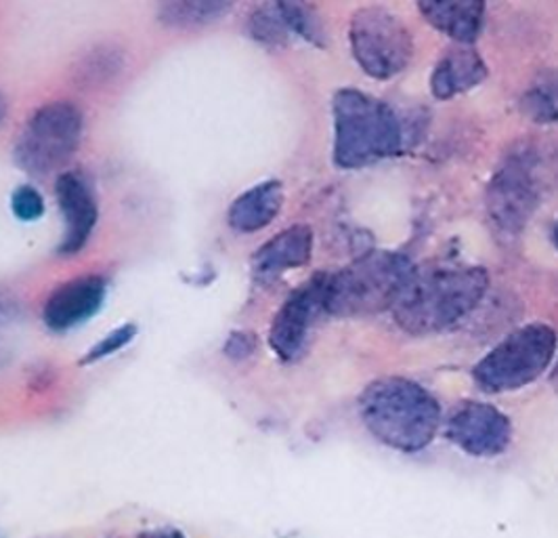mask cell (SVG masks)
Segmentation results:
<instances>
[{
  "label": "cell",
  "instance_id": "4",
  "mask_svg": "<svg viewBox=\"0 0 558 538\" xmlns=\"http://www.w3.org/2000/svg\"><path fill=\"white\" fill-rule=\"evenodd\" d=\"M414 272L410 256L372 251L351 265L328 274L324 312L335 318H360L389 312Z\"/></svg>",
  "mask_w": 558,
  "mask_h": 538
},
{
  "label": "cell",
  "instance_id": "10",
  "mask_svg": "<svg viewBox=\"0 0 558 538\" xmlns=\"http://www.w3.org/2000/svg\"><path fill=\"white\" fill-rule=\"evenodd\" d=\"M447 440L475 458H496L512 442V423L500 408L487 402H460L447 417Z\"/></svg>",
  "mask_w": 558,
  "mask_h": 538
},
{
  "label": "cell",
  "instance_id": "17",
  "mask_svg": "<svg viewBox=\"0 0 558 538\" xmlns=\"http://www.w3.org/2000/svg\"><path fill=\"white\" fill-rule=\"evenodd\" d=\"M233 9L223 0H172L158 7V22L167 28L192 29L219 22Z\"/></svg>",
  "mask_w": 558,
  "mask_h": 538
},
{
  "label": "cell",
  "instance_id": "15",
  "mask_svg": "<svg viewBox=\"0 0 558 538\" xmlns=\"http://www.w3.org/2000/svg\"><path fill=\"white\" fill-rule=\"evenodd\" d=\"M422 17L456 45L473 47L485 24V2L478 0H422Z\"/></svg>",
  "mask_w": 558,
  "mask_h": 538
},
{
  "label": "cell",
  "instance_id": "8",
  "mask_svg": "<svg viewBox=\"0 0 558 538\" xmlns=\"http://www.w3.org/2000/svg\"><path fill=\"white\" fill-rule=\"evenodd\" d=\"M351 53L374 81H389L401 74L414 57V36L405 22L380 4L362 7L349 26Z\"/></svg>",
  "mask_w": 558,
  "mask_h": 538
},
{
  "label": "cell",
  "instance_id": "7",
  "mask_svg": "<svg viewBox=\"0 0 558 538\" xmlns=\"http://www.w3.org/2000/svg\"><path fill=\"white\" fill-rule=\"evenodd\" d=\"M84 116L72 101H49L32 113L20 131L13 158L34 177L63 169L83 142Z\"/></svg>",
  "mask_w": 558,
  "mask_h": 538
},
{
  "label": "cell",
  "instance_id": "3",
  "mask_svg": "<svg viewBox=\"0 0 558 538\" xmlns=\"http://www.w3.org/2000/svg\"><path fill=\"white\" fill-rule=\"evenodd\" d=\"M332 116L338 169H363L401 154L403 127L387 101L357 88H340L332 97Z\"/></svg>",
  "mask_w": 558,
  "mask_h": 538
},
{
  "label": "cell",
  "instance_id": "14",
  "mask_svg": "<svg viewBox=\"0 0 558 538\" xmlns=\"http://www.w3.org/2000/svg\"><path fill=\"white\" fill-rule=\"evenodd\" d=\"M487 79V63L475 47L453 45L437 61L430 74V93L447 101L471 88L483 85Z\"/></svg>",
  "mask_w": 558,
  "mask_h": 538
},
{
  "label": "cell",
  "instance_id": "16",
  "mask_svg": "<svg viewBox=\"0 0 558 538\" xmlns=\"http://www.w3.org/2000/svg\"><path fill=\"white\" fill-rule=\"evenodd\" d=\"M281 206L283 188L276 179H269L231 202L227 211V224L238 234H256L278 219Z\"/></svg>",
  "mask_w": 558,
  "mask_h": 538
},
{
  "label": "cell",
  "instance_id": "19",
  "mask_svg": "<svg viewBox=\"0 0 558 538\" xmlns=\"http://www.w3.org/2000/svg\"><path fill=\"white\" fill-rule=\"evenodd\" d=\"M122 53L116 47L104 45L81 59L74 76L83 86L106 85L118 76V72H122Z\"/></svg>",
  "mask_w": 558,
  "mask_h": 538
},
{
  "label": "cell",
  "instance_id": "11",
  "mask_svg": "<svg viewBox=\"0 0 558 538\" xmlns=\"http://www.w3.org/2000/svg\"><path fill=\"white\" fill-rule=\"evenodd\" d=\"M56 199L63 217V238L57 247V255H78L99 219L95 190L81 170H63L57 177Z\"/></svg>",
  "mask_w": 558,
  "mask_h": 538
},
{
  "label": "cell",
  "instance_id": "12",
  "mask_svg": "<svg viewBox=\"0 0 558 538\" xmlns=\"http://www.w3.org/2000/svg\"><path fill=\"white\" fill-rule=\"evenodd\" d=\"M108 297V280L101 276H81L56 288L43 310L49 331L68 333L101 312Z\"/></svg>",
  "mask_w": 558,
  "mask_h": 538
},
{
  "label": "cell",
  "instance_id": "18",
  "mask_svg": "<svg viewBox=\"0 0 558 538\" xmlns=\"http://www.w3.org/2000/svg\"><path fill=\"white\" fill-rule=\"evenodd\" d=\"M246 29L258 45L269 49H283L292 36L281 15L279 2H263L254 7Z\"/></svg>",
  "mask_w": 558,
  "mask_h": 538
},
{
  "label": "cell",
  "instance_id": "6",
  "mask_svg": "<svg viewBox=\"0 0 558 538\" xmlns=\"http://www.w3.org/2000/svg\"><path fill=\"white\" fill-rule=\"evenodd\" d=\"M544 163L533 145L514 147L487 188V219L502 242H514L544 194Z\"/></svg>",
  "mask_w": 558,
  "mask_h": 538
},
{
  "label": "cell",
  "instance_id": "2",
  "mask_svg": "<svg viewBox=\"0 0 558 538\" xmlns=\"http://www.w3.org/2000/svg\"><path fill=\"white\" fill-rule=\"evenodd\" d=\"M360 417L380 444L405 454L428 449L444 423L439 399L405 376L372 381L360 396Z\"/></svg>",
  "mask_w": 558,
  "mask_h": 538
},
{
  "label": "cell",
  "instance_id": "9",
  "mask_svg": "<svg viewBox=\"0 0 558 538\" xmlns=\"http://www.w3.org/2000/svg\"><path fill=\"white\" fill-rule=\"evenodd\" d=\"M328 272H319L301 284L281 303L269 326V345L283 362H296L307 349L311 331L324 312V290Z\"/></svg>",
  "mask_w": 558,
  "mask_h": 538
},
{
  "label": "cell",
  "instance_id": "1",
  "mask_svg": "<svg viewBox=\"0 0 558 538\" xmlns=\"http://www.w3.org/2000/svg\"><path fill=\"white\" fill-rule=\"evenodd\" d=\"M487 288L489 276L478 265L430 263L414 267L392 306L395 324L412 337L444 333L475 312Z\"/></svg>",
  "mask_w": 558,
  "mask_h": 538
},
{
  "label": "cell",
  "instance_id": "25",
  "mask_svg": "<svg viewBox=\"0 0 558 538\" xmlns=\"http://www.w3.org/2000/svg\"><path fill=\"white\" fill-rule=\"evenodd\" d=\"M7 112H9V104H7L4 95L0 93V124L7 120Z\"/></svg>",
  "mask_w": 558,
  "mask_h": 538
},
{
  "label": "cell",
  "instance_id": "20",
  "mask_svg": "<svg viewBox=\"0 0 558 538\" xmlns=\"http://www.w3.org/2000/svg\"><path fill=\"white\" fill-rule=\"evenodd\" d=\"M281 15L286 20V26L290 34H296L305 38L311 45L324 49L326 47V29L322 24V17L317 15L315 7L305 2H279Z\"/></svg>",
  "mask_w": 558,
  "mask_h": 538
},
{
  "label": "cell",
  "instance_id": "22",
  "mask_svg": "<svg viewBox=\"0 0 558 538\" xmlns=\"http://www.w3.org/2000/svg\"><path fill=\"white\" fill-rule=\"evenodd\" d=\"M135 337H137V326L135 324H124V326L116 328L110 335H106L104 339L86 351V356L81 360V367H88V364H95L99 360L110 358L113 354H118L120 349H124Z\"/></svg>",
  "mask_w": 558,
  "mask_h": 538
},
{
  "label": "cell",
  "instance_id": "5",
  "mask_svg": "<svg viewBox=\"0 0 558 538\" xmlns=\"http://www.w3.org/2000/svg\"><path fill=\"white\" fill-rule=\"evenodd\" d=\"M557 354V333L544 322L525 324L504 337L473 369L483 394H508L527 387L550 369Z\"/></svg>",
  "mask_w": 558,
  "mask_h": 538
},
{
  "label": "cell",
  "instance_id": "23",
  "mask_svg": "<svg viewBox=\"0 0 558 538\" xmlns=\"http://www.w3.org/2000/svg\"><path fill=\"white\" fill-rule=\"evenodd\" d=\"M11 211L24 224L38 222L45 215V199L34 186H20L11 194Z\"/></svg>",
  "mask_w": 558,
  "mask_h": 538
},
{
  "label": "cell",
  "instance_id": "13",
  "mask_svg": "<svg viewBox=\"0 0 558 538\" xmlns=\"http://www.w3.org/2000/svg\"><path fill=\"white\" fill-rule=\"evenodd\" d=\"M313 229L299 224L286 227L252 256V278L256 284H274L286 272L307 265L313 256Z\"/></svg>",
  "mask_w": 558,
  "mask_h": 538
},
{
  "label": "cell",
  "instance_id": "24",
  "mask_svg": "<svg viewBox=\"0 0 558 538\" xmlns=\"http://www.w3.org/2000/svg\"><path fill=\"white\" fill-rule=\"evenodd\" d=\"M256 349V339L251 333H231V337L225 343V356L231 360H246Z\"/></svg>",
  "mask_w": 558,
  "mask_h": 538
},
{
  "label": "cell",
  "instance_id": "21",
  "mask_svg": "<svg viewBox=\"0 0 558 538\" xmlns=\"http://www.w3.org/2000/svg\"><path fill=\"white\" fill-rule=\"evenodd\" d=\"M523 113L539 124L557 120V86L553 81H537L521 99Z\"/></svg>",
  "mask_w": 558,
  "mask_h": 538
}]
</instances>
